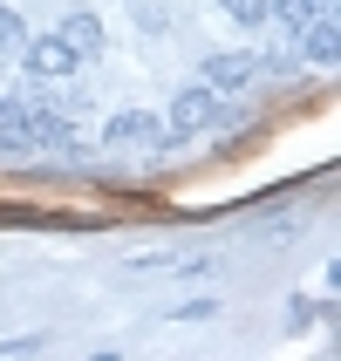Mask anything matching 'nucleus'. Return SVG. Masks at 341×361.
Returning a JSON list of instances; mask_svg holds the SVG:
<instances>
[{
    "label": "nucleus",
    "instance_id": "1",
    "mask_svg": "<svg viewBox=\"0 0 341 361\" xmlns=\"http://www.w3.org/2000/svg\"><path fill=\"white\" fill-rule=\"evenodd\" d=\"M260 68H266V61L260 55H212V61H205V89H212V96H239V89H253V75H260Z\"/></svg>",
    "mask_w": 341,
    "mask_h": 361
},
{
    "label": "nucleus",
    "instance_id": "2",
    "mask_svg": "<svg viewBox=\"0 0 341 361\" xmlns=\"http://www.w3.org/2000/svg\"><path fill=\"white\" fill-rule=\"evenodd\" d=\"M20 61H28V75H41V82H55V75H76V48H68V41L61 35H28V48H20Z\"/></svg>",
    "mask_w": 341,
    "mask_h": 361
},
{
    "label": "nucleus",
    "instance_id": "3",
    "mask_svg": "<svg viewBox=\"0 0 341 361\" xmlns=\"http://www.w3.org/2000/svg\"><path fill=\"white\" fill-rule=\"evenodd\" d=\"M212 116H219V96H212L205 82H198V89H184V96L171 102V123H178L184 137H191V130H212Z\"/></svg>",
    "mask_w": 341,
    "mask_h": 361
},
{
    "label": "nucleus",
    "instance_id": "4",
    "mask_svg": "<svg viewBox=\"0 0 341 361\" xmlns=\"http://www.w3.org/2000/svg\"><path fill=\"white\" fill-rule=\"evenodd\" d=\"M314 14H328V0H266V20H280L287 41H301Z\"/></svg>",
    "mask_w": 341,
    "mask_h": 361
},
{
    "label": "nucleus",
    "instance_id": "5",
    "mask_svg": "<svg viewBox=\"0 0 341 361\" xmlns=\"http://www.w3.org/2000/svg\"><path fill=\"white\" fill-rule=\"evenodd\" d=\"M150 123H157V116H143V109H130V116H116V123H109V143H150V137H157Z\"/></svg>",
    "mask_w": 341,
    "mask_h": 361
},
{
    "label": "nucleus",
    "instance_id": "6",
    "mask_svg": "<svg viewBox=\"0 0 341 361\" xmlns=\"http://www.w3.org/2000/svg\"><path fill=\"white\" fill-rule=\"evenodd\" d=\"M20 48H28V20L0 7V55H20Z\"/></svg>",
    "mask_w": 341,
    "mask_h": 361
},
{
    "label": "nucleus",
    "instance_id": "7",
    "mask_svg": "<svg viewBox=\"0 0 341 361\" xmlns=\"http://www.w3.org/2000/svg\"><path fill=\"white\" fill-rule=\"evenodd\" d=\"M61 41H68V48H76V55H96V20H68V27H61Z\"/></svg>",
    "mask_w": 341,
    "mask_h": 361
},
{
    "label": "nucleus",
    "instance_id": "8",
    "mask_svg": "<svg viewBox=\"0 0 341 361\" xmlns=\"http://www.w3.org/2000/svg\"><path fill=\"white\" fill-rule=\"evenodd\" d=\"M219 7L239 20V27H260V20H266V0H219Z\"/></svg>",
    "mask_w": 341,
    "mask_h": 361
}]
</instances>
